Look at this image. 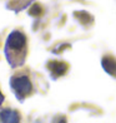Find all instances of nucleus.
I'll use <instances>...</instances> for the list:
<instances>
[{"instance_id":"7","label":"nucleus","mask_w":116,"mask_h":123,"mask_svg":"<svg viewBox=\"0 0 116 123\" xmlns=\"http://www.w3.org/2000/svg\"><path fill=\"white\" fill-rule=\"evenodd\" d=\"M60 123H65V119H61V122H60Z\"/></svg>"},{"instance_id":"4","label":"nucleus","mask_w":116,"mask_h":123,"mask_svg":"<svg viewBox=\"0 0 116 123\" xmlns=\"http://www.w3.org/2000/svg\"><path fill=\"white\" fill-rule=\"evenodd\" d=\"M102 67L107 73L116 75V60L111 57H105L102 59Z\"/></svg>"},{"instance_id":"1","label":"nucleus","mask_w":116,"mask_h":123,"mask_svg":"<svg viewBox=\"0 0 116 123\" xmlns=\"http://www.w3.org/2000/svg\"><path fill=\"white\" fill-rule=\"evenodd\" d=\"M5 55L11 67H19L24 63L26 55V37L24 33L19 30L10 33L5 43Z\"/></svg>"},{"instance_id":"5","label":"nucleus","mask_w":116,"mask_h":123,"mask_svg":"<svg viewBox=\"0 0 116 123\" xmlns=\"http://www.w3.org/2000/svg\"><path fill=\"white\" fill-rule=\"evenodd\" d=\"M50 69L55 75H63L68 69V67L61 62H53V63H50Z\"/></svg>"},{"instance_id":"6","label":"nucleus","mask_w":116,"mask_h":123,"mask_svg":"<svg viewBox=\"0 0 116 123\" xmlns=\"http://www.w3.org/2000/svg\"><path fill=\"white\" fill-rule=\"evenodd\" d=\"M3 102H4V96H3V93L0 92V105H1Z\"/></svg>"},{"instance_id":"3","label":"nucleus","mask_w":116,"mask_h":123,"mask_svg":"<svg viewBox=\"0 0 116 123\" xmlns=\"http://www.w3.org/2000/svg\"><path fill=\"white\" fill-rule=\"evenodd\" d=\"M0 122L1 123H20V114L11 108L0 111Z\"/></svg>"},{"instance_id":"2","label":"nucleus","mask_w":116,"mask_h":123,"mask_svg":"<svg viewBox=\"0 0 116 123\" xmlns=\"http://www.w3.org/2000/svg\"><path fill=\"white\" fill-rule=\"evenodd\" d=\"M10 86L14 91L15 96L20 100H23L25 97H27L32 91V84L26 75H14L10 79Z\"/></svg>"}]
</instances>
